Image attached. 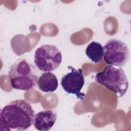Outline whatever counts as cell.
I'll return each mask as SVG.
<instances>
[{"label": "cell", "instance_id": "6da1fadb", "mask_svg": "<svg viewBox=\"0 0 131 131\" xmlns=\"http://www.w3.org/2000/svg\"><path fill=\"white\" fill-rule=\"evenodd\" d=\"M34 111L25 99H16L4 106L0 113L1 130H25L34 122Z\"/></svg>", "mask_w": 131, "mask_h": 131}, {"label": "cell", "instance_id": "7a4b0ae2", "mask_svg": "<svg viewBox=\"0 0 131 131\" xmlns=\"http://www.w3.org/2000/svg\"><path fill=\"white\" fill-rule=\"evenodd\" d=\"M8 76L12 88L24 91L33 89L39 78L35 67L25 58L18 59L11 66Z\"/></svg>", "mask_w": 131, "mask_h": 131}, {"label": "cell", "instance_id": "3957f363", "mask_svg": "<svg viewBox=\"0 0 131 131\" xmlns=\"http://www.w3.org/2000/svg\"><path fill=\"white\" fill-rule=\"evenodd\" d=\"M96 82L115 93L118 97L127 92L129 83L124 70L121 67L108 66L95 77Z\"/></svg>", "mask_w": 131, "mask_h": 131}, {"label": "cell", "instance_id": "277c9868", "mask_svg": "<svg viewBox=\"0 0 131 131\" xmlns=\"http://www.w3.org/2000/svg\"><path fill=\"white\" fill-rule=\"evenodd\" d=\"M34 62L40 71L52 72L58 69L62 61V54L54 45H42L35 51Z\"/></svg>", "mask_w": 131, "mask_h": 131}, {"label": "cell", "instance_id": "5b68a950", "mask_svg": "<svg viewBox=\"0 0 131 131\" xmlns=\"http://www.w3.org/2000/svg\"><path fill=\"white\" fill-rule=\"evenodd\" d=\"M103 47V59L110 66L123 67L129 59L130 51L128 46L119 39H109Z\"/></svg>", "mask_w": 131, "mask_h": 131}, {"label": "cell", "instance_id": "8992f818", "mask_svg": "<svg viewBox=\"0 0 131 131\" xmlns=\"http://www.w3.org/2000/svg\"><path fill=\"white\" fill-rule=\"evenodd\" d=\"M68 68L71 72L62 76L60 79V84L65 92L74 95L78 99L82 100L85 94L81 91L84 84V77L81 68L76 69L71 66Z\"/></svg>", "mask_w": 131, "mask_h": 131}, {"label": "cell", "instance_id": "52a82bcc", "mask_svg": "<svg viewBox=\"0 0 131 131\" xmlns=\"http://www.w3.org/2000/svg\"><path fill=\"white\" fill-rule=\"evenodd\" d=\"M56 119V113L53 111H42L35 115L33 125L37 130L48 131L54 126Z\"/></svg>", "mask_w": 131, "mask_h": 131}, {"label": "cell", "instance_id": "ba28073f", "mask_svg": "<svg viewBox=\"0 0 131 131\" xmlns=\"http://www.w3.org/2000/svg\"><path fill=\"white\" fill-rule=\"evenodd\" d=\"M37 84L38 89L43 92H54L58 86V81L54 74L46 72L42 73L39 77Z\"/></svg>", "mask_w": 131, "mask_h": 131}, {"label": "cell", "instance_id": "9c48e42d", "mask_svg": "<svg viewBox=\"0 0 131 131\" xmlns=\"http://www.w3.org/2000/svg\"><path fill=\"white\" fill-rule=\"evenodd\" d=\"M85 53L92 62L97 63L102 59L103 47L100 42L93 41L85 48Z\"/></svg>", "mask_w": 131, "mask_h": 131}]
</instances>
